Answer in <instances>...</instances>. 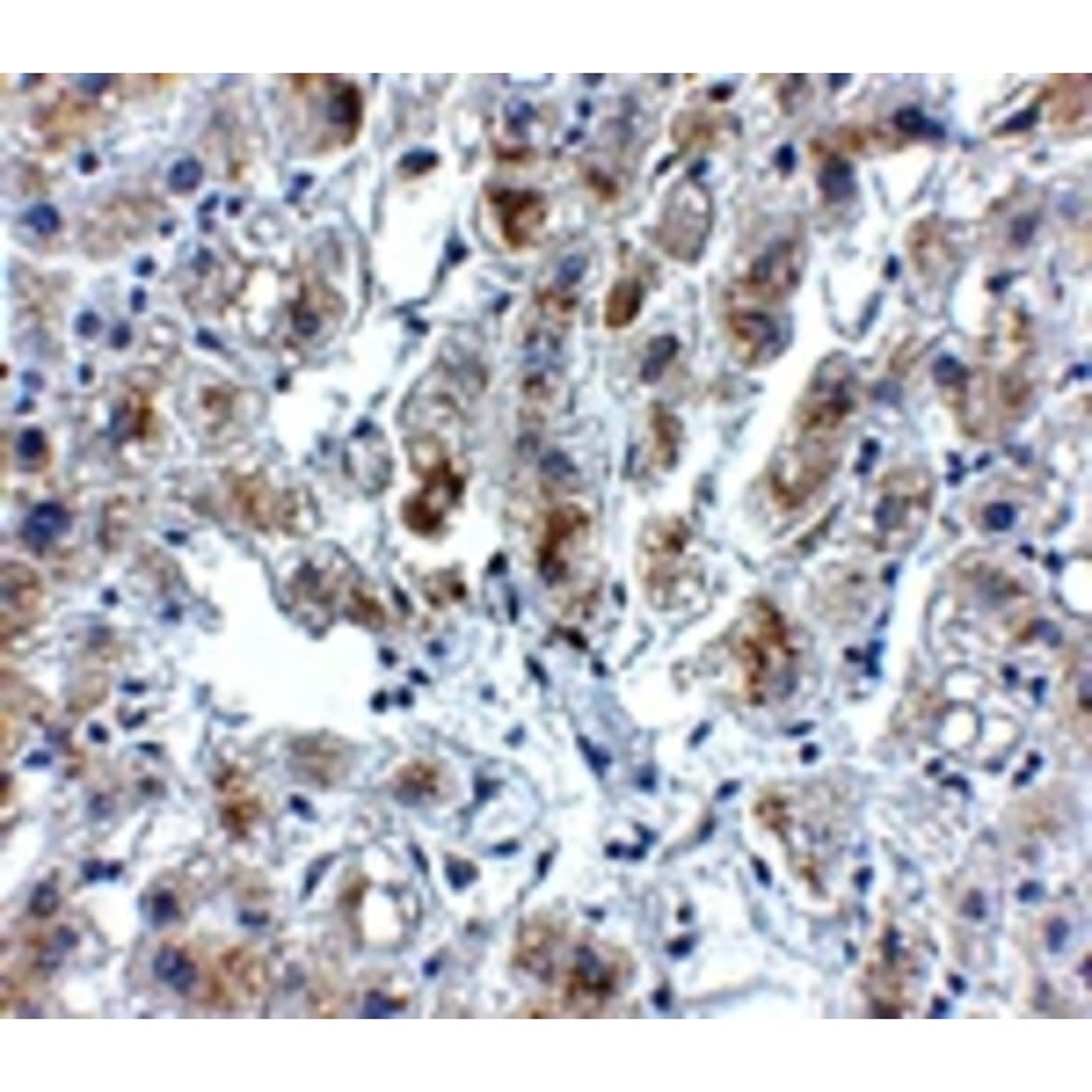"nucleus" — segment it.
<instances>
[{"label": "nucleus", "mask_w": 1092, "mask_h": 1092, "mask_svg": "<svg viewBox=\"0 0 1092 1092\" xmlns=\"http://www.w3.org/2000/svg\"><path fill=\"white\" fill-rule=\"evenodd\" d=\"M592 541V517L579 503L565 502L550 509L544 523L538 562L541 572L552 582L569 578L581 559H587Z\"/></svg>", "instance_id": "obj_6"}, {"label": "nucleus", "mask_w": 1092, "mask_h": 1092, "mask_svg": "<svg viewBox=\"0 0 1092 1092\" xmlns=\"http://www.w3.org/2000/svg\"><path fill=\"white\" fill-rule=\"evenodd\" d=\"M410 455L419 486L405 501V523L418 534H435L465 492V465L434 435L413 439Z\"/></svg>", "instance_id": "obj_3"}, {"label": "nucleus", "mask_w": 1092, "mask_h": 1092, "mask_svg": "<svg viewBox=\"0 0 1092 1092\" xmlns=\"http://www.w3.org/2000/svg\"><path fill=\"white\" fill-rule=\"evenodd\" d=\"M110 82H112L110 75H80L78 78L77 85L85 94L100 95L108 88Z\"/></svg>", "instance_id": "obj_18"}, {"label": "nucleus", "mask_w": 1092, "mask_h": 1092, "mask_svg": "<svg viewBox=\"0 0 1092 1092\" xmlns=\"http://www.w3.org/2000/svg\"><path fill=\"white\" fill-rule=\"evenodd\" d=\"M240 210H242V204H240L239 199H231V201L228 202V205H226V211H228V213L231 216H236L237 213L240 212Z\"/></svg>", "instance_id": "obj_23"}, {"label": "nucleus", "mask_w": 1092, "mask_h": 1092, "mask_svg": "<svg viewBox=\"0 0 1092 1092\" xmlns=\"http://www.w3.org/2000/svg\"><path fill=\"white\" fill-rule=\"evenodd\" d=\"M83 870H85V877L88 878L89 880L110 877V870H105V867H103L100 862H89Z\"/></svg>", "instance_id": "obj_20"}, {"label": "nucleus", "mask_w": 1092, "mask_h": 1092, "mask_svg": "<svg viewBox=\"0 0 1092 1092\" xmlns=\"http://www.w3.org/2000/svg\"><path fill=\"white\" fill-rule=\"evenodd\" d=\"M26 223L39 234H52L59 231L60 216L57 211L49 204H37L28 211L25 216Z\"/></svg>", "instance_id": "obj_15"}, {"label": "nucleus", "mask_w": 1092, "mask_h": 1092, "mask_svg": "<svg viewBox=\"0 0 1092 1092\" xmlns=\"http://www.w3.org/2000/svg\"><path fill=\"white\" fill-rule=\"evenodd\" d=\"M688 546V532L680 524H662L648 532L641 569L654 604L672 608L682 604L685 592H692L695 572Z\"/></svg>", "instance_id": "obj_4"}, {"label": "nucleus", "mask_w": 1092, "mask_h": 1092, "mask_svg": "<svg viewBox=\"0 0 1092 1092\" xmlns=\"http://www.w3.org/2000/svg\"><path fill=\"white\" fill-rule=\"evenodd\" d=\"M153 972L162 983L178 992H188L196 981L195 966L173 948L159 951L153 960Z\"/></svg>", "instance_id": "obj_11"}, {"label": "nucleus", "mask_w": 1092, "mask_h": 1092, "mask_svg": "<svg viewBox=\"0 0 1092 1092\" xmlns=\"http://www.w3.org/2000/svg\"><path fill=\"white\" fill-rule=\"evenodd\" d=\"M801 257L790 245L776 246L758 257L743 279L744 292L755 300L775 302L795 289Z\"/></svg>", "instance_id": "obj_8"}, {"label": "nucleus", "mask_w": 1092, "mask_h": 1092, "mask_svg": "<svg viewBox=\"0 0 1092 1092\" xmlns=\"http://www.w3.org/2000/svg\"><path fill=\"white\" fill-rule=\"evenodd\" d=\"M712 226V202L705 188L685 181L675 188L657 226L660 248L680 262L698 259Z\"/></svg>", "instance_id": "obj_5"}, {"label": "nucleus", "mask_w": 1092, "mask_h": 1092, "mask_svg": "<svg viewBox=\"0 0 1092 1092\" xmlns=\"http://www.w3.org/2000/svg\"><path fill=\"white\" fill-rule=\"evenodd\" d=\"M59 906V895L54 886L42 883L34 889L31 898V911L36 917H49Z\"/></svg>", "instance_id": "obj_16"}, {"label": "nucleus", "mask_w": 1092, "mask_h": 1092, "mask_svg": "<svg viewBox=\"0 0 1092 1092\" xmlns=\"http://www.w3.org/2000/svg\"><path fill=\"white\" fill-rule=\"evenodd\" d=\"M741 689L749 702H769L787 691L795 668V648L787 622L767 602L744 613L732 636Z\"/></svg>", "instance_id": "obj_2"}, {"label": "nucleus", "mask_w": 1092, "mask_h": 1092, "mask_svg": "<svg viewBox=\"0 0 1092 1092\" xmlns=\"http://www.w3.org/2000/svg\"><path fill=\"white\" fill-rule=\"evenodd\" d=\"M1036 118H1038V115H1036V109L1024 110V112L1018 113V115L1014 116L1010 122H1007L1005 129L1013 130V132L1014 130L1030 129V127L1036 123Z\"/></svg>", "instance_id": "obj_19"}, {"label": "nucleus", "mask_w": 1092, "mask_h": 1092, "mask_svg": "<svg viewBox=\"0 0 1092 1092\" xmlns=\"http://www.w3.org/2000/svg\"><path fill=\"white\" fill-rule=\"evenodd\" d=\"M821 187L831 201H844L856 188L853 167L842 159H831L822 172Z\"/></svg>", "instance_id": "obj_12"}, {"label": "nucleus", "mask_w": 1092, "mask_h": 1092, "mask_svg": "<svg viewBox=\"0 0 1092 1092\" xmlns=\"http://www.w3.org/2000/svg\"><path fill=\"white\" fill-rule=\"evenodd\" d=\"M895 124L901 132L906 133V135L917 136L925 133V135H931L934 138L937 136L943 138L944 136L943 127L928 121L920 110L914 108L901 109L895 115Z\"/></svg>", "instance_id": "obj_14"}, {"label": "nucleus", "mask_w": 1092, "mask_h": 1092, "mask_svg": "<svg viewBox=\"0 0 1092 1092\" xmlns=\"http://www.w3.org/2000/svg\"><path fill=\"white\" fill-rule=\"evenodd\" d=\"M644 301V289L636 279L618 280L605 301L604 320L608 328L622 329L638 318Z\"/></svg>", "instance_id": "obj_10"}, {"label": "nucleus", "mask_w": 1092, "mask_h": 1092, "mask_svg": "<svg viewBox=\"0 0 1092 1092\" xmlns=\"http://www.w3.org/2000/svg\"><path fill=\"white\" fill-rule=\"evenodd\" d=\"M857 385L844 361L831 358L813 376L770 466L769 491L788 511L804 506L834 477L857 410Z\"/></svg>", "instance_id": "obj_1"}, {"label": "nucleus", "mask_w": 1092, "mask_h": 1092, "mask_svg": "<svg viewBox=\"0 0 1092 1092\" xmlns=\"http://www.w3.org/2000/svg\"><path fill=\"white\" fill-rule=\"evenodd\" d=\"M204 178V167L196 159L188 158L176 162L167 175V184L175 192H192Z\"/></svg>", "instance_id": "obj_13"}, {"label": "nucleus", "mask_w": 1092, "mask_h": 1092, "mask_svg": "<svg viewBox=\"0 0 1092 1092\" xmlns=\"http://www.w3.org/2000/svg\"><path fill=\"white\" fill-rule=\"evenodd\" d=\"M486 207L501 239L511 249L528 248L546 226V199L534 190H492Z\"/></svg>", "instance_id": "obj_7"}, {"label": "nucleus", "mask_w": 1092, "mask_h": 1092, "mask_svg": "<svg viewBox=\"0 0 1092 1092\" xmlns=\"http://www.w3.org/2000/svg\"><path fill=\"white\" fill-rule=\"evenodd\" d=\"M78 165H79L80 172H82L83 175H89V173H94L95 170H97L100 162H98L97 156H95L94 153H83Z\"/></svg>", "instance_id": "obj_21"}, {"label": "nucleus", "mask_w": 1092, "mask_h": 1092, "mask_svg": "<svg viewBox=\"0 0 1092 1092\" xmlns=\"http://www.w3.org/2000/svg\"><path fill=\"white\" fill-rule=\"evenodd\" d=\"M732 347L741 361L761 365L775 358L782 345L781 329L763 312L738 309L726 318Z\"/></svg>", "instance_id": "obj_9"}, {"label": "nucleus", "mask_w": 1092, "mask_h": 1092, "mask_svg": "<svg viewBox=\"0 0 1092 1092\" xmlns=\"http://www.w3.org/2000/svg\"><path fill=\"white\" fill-rule=\"evenodd\" d=\"M218 201H219L218 196H215V195L210 196V198H208L207 201L204 202V205H202V207L199 208V211H201V212H204V213L212 212V211L215 210L216 207H218Z\"/></svg>", "instance_id": "obj_22"}, {"label": "nucleus", "mask_w": 1092, "mask_h": 1092, "mask_svg": "<svg viewBox=\"0 0 1092 1092\" xmlns=\"http://www.w3.org/2000/svg\"><path fill=\"white\" fill-rule=\"evenodd\" d=\"M178 914L176 909V903L170 894H161L156 897L155 903H153V920L159 925H165L170 923L173 918Z\"/></svg>", "instance_id": "obj_17"}]
</instances>
